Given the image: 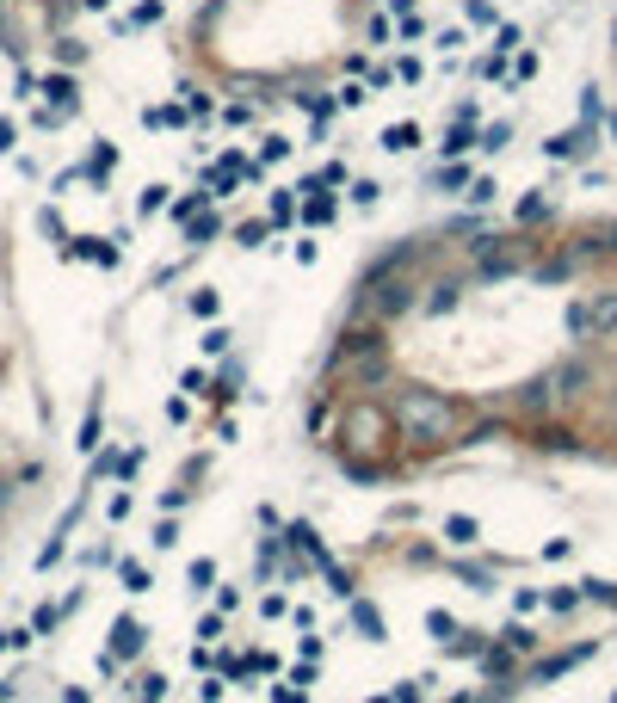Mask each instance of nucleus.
<instances>
[{
    "label": "nucleus",
    "mask_w": 617,
    "mask_h": 703,
    "mask_svg": "<svg viewBox=\"0 0 617 703\" xmlns=\"http://www.w3.org/2000/svg\"><path fill=\"white\" fill-rule=\"evenodd\" d=\"M457 148H469V118H463V124H451V130H445V155H457Z\"/></svg>",
    "instance_id": "obj_7"
},
{
    "label": "nucleus",
    "mask_w": 617,
    "mask_h": 703,
    "mask_svg": "<svg viewBox=\"0 0 617 703\" xmlns=\"http://www.w3.org/2000/svg\"><path fill=\"white\" fill-rule=\"evenodd\" d=\"M352 623L365 629V642H383V617H377V605H365V599H358V605H352Z\"/></svg>",
    "instance_id": "obj_4"
},
{
    "label": "nucleus",
    "mask_w": 617,
    "mask_h": 703,
    "mask_svg": "<svg viewBox=\"0 0 617 703\" xmlns=\"http://www.w3.org/2000/svg\"><path fill=\"white\" fill-rule=\"evenodd\" d=\"M414 142H420V130H414V124H395V130L383 136V148H389V155H408Z\"/></svg>",
    "instance_id": "obj_5"
},
{
    "label": "nucleus",
    "mask_w": 617,
    "mask_h": 703,
    "mask_svg": "<svg viewBox=\"0 0 617 703\" xmlns=\"http://www.w3.org/2000/svg\"><path fill=\"white\" fill-rule=\"evenodd\" d=\"M346 426H352V438H358V444H377L383 414H377V407H352V420H346Z\"/></svg>",
    "instance_id": "obj_2"
},
{
    "label": "nucleus",
    "mask_w": 617,
    "mask_h": 703,
    "mask_svg": "<svg viewBox=\"0 0 617 703\" xmlns=\"http://www.w3.org/2000/svg\"><path fill=\"white\" fill-rule=\"evenodd\" d=\"M56 56H62V62H87V44H81V37H62Z\"/></svg>",
    "instance_id": "obj_8"
},
{
    "label": "nucleus",
    "mask_w": 617,
    "mask_h": 703,
    "mask_svg": "<svg viewBox=\"0 0 617 703\" xmlns=\"http://www.w3.org/2000/svg\"><path fill=\"white\" fill-rule=\"evenodd\" d=\"M303 216H309V222H328V216H334V204H328V198H309V204H303Z\"/></svg>",
    "instance_id": "obj_9"
},
{
    "label": "nucleus",
    "mask_w": 617,
    "mask_h": 703,
    "mask_svg": "<svg viewBox=\"0 0 617 703\" xmlns=\"http://www.w3.org/2000/svg\"><path fill=\"white\" fill-rule=\"evenodd\" d=\"M445 537H451V543H476V518H451Z\"/></svg>",
    "instance_id": "obj_6"
},
{
    "label": "nucleus",
    "mask_w": 617,
    "mask_h": 703,
    "mask_svg": "<svg viewBox=\"0 0 617 703\" xmlns=\"http://www.w3.org/2000/svg\"><path fill=\"white\" fill-rule=\"evenodd\" d=\"M124 586H130V592H149V574H142L136 562H124Z\"/></svg>",
    "instance_id": "obj_10"
},
{
    "label": "nucleus",
    "mask_w": 617,
    "mask_h": 703,
    "mask_svg": "<svg viewBox=\"0 0 617 703\" xmlns=\"http://www.w3.org/2000/svg\"><path fill=\"white\" fill-rule=\"evenodd\" d=\"M0 697H7V691H0Z\"/></svg>",
    "instance_id": "obj_12"
},
{
    "label": "nucleus",
    "mask_w": 617,
    "mask_h": 703,
    "mask_svg": "<svg viewBox=\"0 0 617 703\" xmlns=\"http://www.w3.org/2000/svg\"><path fill=\"white\" fill-rule=\"evenodd\" d=\"M142 648V623L136 617H118V636H112V660H124V654H136Z\"/></svg>",
    "instance_id": "obj_3"
},
{
    "label": "nucleus",
    "mask_w": 617,
    "mask_h": 703,
    "mask_svg": "<svg viewBox=\"0 0 617 703\" xmlns=\"http://www.w3.org/2000/svg\"><path fill=\"white\" fill-rule=\"evenodd\" d=\"M402 420H408V432H420V438L432 444V438L457 432V407H451L445 395H432V389H408V395H402Z\"/></svg>",
    "instance_id": "obj_1"
},
{
    "label": "nucleus",
    "mask_w": 617,
    "mask_h": 703,
    "mask_svg": "<svg viewBox=\"0 0 617 703\" xmlns=\"http://www.w3.org/2000/svg\"><path fill=\"white\" fill-rule=\"evenodd\" d=\"M87 7H105V0H87Z\"/></svg>",
    "instance_id": "obj_11"
}]
</instances>
